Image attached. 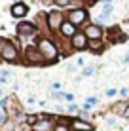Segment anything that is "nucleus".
Segmentation results:
<instances>
[{
    "instance_id": "obj_10",
    "label": "nucleus",
    "mask_w": 129,
    "mask_h": 131,
    "mask_svg": "<svg viewBox=\"0 0 129 131\" xmlns=\"http://www.w3.org/2000/svg\"><path fill=\"white\" fill-rule=\"evenodd\" d=\"M70 129L72 131H93L95 127H93L91 122H86L82 118H74V120H70Z\"/></svg>"
},
{
    "instance_id": "obj_11",
    "label": "nucleus",
    "mask_w": 129,
    "mask_h": 131,
    "mask_svg": "<svg viewBox=\"0 0 129 131\" xmlns=\"http://www.w3.org/2000/svg\"><path fill=\"white\" fill-rule=\"evenodd\" d=\"M10 13H11V17H15V19H21V17H25L27 13H29V6H27L25 2H15L11 6Z\"/></svg>"
},
{
    "instance_id": "obj_5",
    "label": "nucleus",
    "mask_w": 129,
    "mask_h": 131,
    "mask_svg": "<svg viewBox=\"0 0 129 131\" xmlns=\"http://www.w3.org/2000/svg\"><path fill=\"white\" fill-rule=\"evenodd\" d=\"M65 17H63V13H61L59 10H53V12H50L48 13V29L51 30V32H57L59 34V30H61V27H63V23H65Z\"/></svg>"
},
{
    "instance_id": "obj_9",
    "label": "nucleus",
    "mask_w": 129,
    "mask_h": 131,
    "mask_svg": "<svg viewBox=\"0 0 129 131\" xmlns=\"http://www.w3.org/2000/svg\"><path fill=\"white\" fill-rule=\"evenodd\" d=\"M84 32H86V36L89 40H103L104 30H103V27H101V25L93 23V25H86V27H84Z\"/></svg>"
},
{
    "instance_id": "obj_20",
    "label": "nucleus",
    "mask_w": 129,
    "mask_h": 131,
    "mask_svg": "<svg viewBox=\"0 0 129 131\" xmlns=\"http://www.w3.org/2000/svg\"><path fill=\"white\" fill-rule=\"evenodd\" d=\"M66 110H68L70 114H72V112H78V106L74 105V103H70V105H68V108H66Z\"/></svg>"
},
{
    "instance_id": "obj_3",
    "label": "nucleus",
    "mask_w": 129,
    "mask_h": 131,
    "mask_svg": "<svg viewBox=\"0 0 129 131\" xmlns=\"http://www.w3.org/2000/svg\"><path fill=\"white\" fill-rule=\"evenodd\" d=\"M15 32L21 40H29V38H34L38 34V29L32 21H21L19 25L15 27Z\"/></svg>"
},
{
    "instance_id": "obj_14",
    "label": "nucleus",
    "mask_w": 129,
    "mask_h": 131,
    "mask_svg": "<svg viewBox=\"0 0 129 131\" xmlns=\"http://www.w3.org/2000/svg\"><path fill=\"white\" fill-rule=\"evenodd\" d=\"M125 108H127V103H116V105L112 106V110L116 112V114H122V116H123V112H125Z\"/></svg>"
},
{
    "instance_id": "obj_21",
    "label": "nucleus",
    "mask_w": 129,
    "mask_h": 131,
    "mask_svg": "<svg viewBox=\"0 0 129 131\" xmlns=\"http://www.w3.org/2000/svg\"><path fill=\"white\" fill-rule=\"evenodd\" d=\"M114 95H116V89H114V88L106 89V97H114Z\"/></svg>"
},
{
    "instance_id": "obj_8",
    "label": "nucleus",
    "mask_w": 129,
    "mask_h": 131,
    "mask_svg": "<svg viewBox=\"0 0 129 131\" xmlns=\"http://www.w3.org/2000/svg\"><path fill=\"white\" fill-rule=\"evenodd\" d=\"M55 125H57V124L53 122L51 116L40 114V120L32 125V129H30V131H53V129H55Z\"/></svg>"
},
{
    "instance_id": "obj_27",
    "label": "nucleus",
    "mask_w": 129,
    "mask_h": 131,
    "mask_svg": "<svg viewBox=\"0 0 129 131\" xmlns=\"http://www.w3.org/2000/svg\"><path fill=\"white\" fill-rule=\"evenodd\" d=\"M27 103H29V105H34V103H36V99H34V97H29V101H27Z\"/></svg>"
},
{
    "instance_id": "obj_18",
    "label": "nucleus",
    "mask_w": 129,
    "mask_h": 131,
    "mask_svg": "<svg viewBox=\"0 0 129 131\" xmlns=\"http://www.w3.org/2000/svg\"><path fill=\"white\" fill-rule=\"evenodd\" d=\"M51 99L61 101V99H65V93H63V91H53V93H51Z\"/></svg>"
},
{
    "instance_id": "obj_28",
    "label": "nucleus",
    "mask_w": 129,
    "mask_h": 131,
    "mask_svg": "<svg viewBox=\"0 0 129 131\" xmlns=\"http://www.w3.org/2000/svg\"><path fill=\"white\" fill-rule=\"evenodd\" d=\"M114 2V0H104V4H112Z\"/></svg>"
},
{
    "instance_id": "obj_24",
    "label": "nucleus",
    "mask_w": 129,
    "mask_h": 131,
    "mask_svg": "<svg viewBox=\"0 0 129 131\" xmlns=\"http://www.w3.org/2000/svg\"><path fill=\"white\" fill-rule=\"evenodd\" d=\"M65 99H66V101H74V95H72V93H65Z\"/></svg>"
},
{
    "instance_id": "obj_26",
    "label": "nucleus",
    "mask_w": 129,
    "mask_h": 131,
    "mask_svg": "<svg viewBox=\"0 0 129 131\" xmlns=\"http://www.w3.org/2000/svg\"><path fill=\"white\" fill-rule=\"evenodd\" d=\"M123 118L129 120V105H127V108H125V112H123Z\"/></svg>"
},
{
    "instance_id": "obj_6",
    "label": "nucleus",
    "mask_w": 129,
    "mask_h": 131,
    "mask_svg": "<svg viewBox=\"0 0 129 131\" xmlns=\"http://www.w3.org/2000/svg\"><path fill=\"white\" fill-rule=\"evenodd\" d=\"M87 17H89V13H87L86 8H78V10H70L68 15H66V19H68L72 25L82 27V25L87 21ZM84 27H86V25H84Z\"/></svg>"
},
{
    "instance_id": "obj_4",
    "label": "nucleus",
    "mask_w": 129,
    "mask_h": 131,
    "mask_svg": "<svg viewBox=\"0 0 129 131\" xmlns=\"http://www.w3.org/2000/svg\"><path fill=\"white\" fill-rule=\"evenodd\" d=\"M25 53V63L27 65H44L46 59H44V55L40 53V49L36 46H27L23 49Z\"/></svg>"
},
{
    "instance_id": "obj_29",
    "label": "nucleus",
    "mask_w": 129,
    "mask_h": 131,
    "mask_svg": "<svg viewBox=\"0 0 129 131\" xmlns=\"http://www.w3.org/2000/svg\"><path fill=\"white\" fill-rule=\"evenodd\" d=\"M2 95H4V93H2V89H0V97H2Z\"/></svg>"
},
{
    "instance_id": "obj_22",
    "label": "nucleus",
    "mask_w": 129,
    "mask_h": 131,
    "mask_svg": "<svg viewBox=\"0 0 129 131\" xmlns=\"http://www.w3.org/2000/svg\"><path fill=\"white\" fill-rule=\"evenodd\" d=\"M51 88L55 89V91H61V84H59V82H53V84H51Z\"/></svg>"
},
{
    "instance_id": "obj_12",
    "label": "nucleus",
    "mask_w": 129,
    "mask_h": 131,
    "mask_svg": "<svg viewBox=\"0 0 129 131\" xmlns=\"http://www.w3.org/2000/svg\"><path fill=\"white\" fill-rule=\"evenodd\" d=\"M76 32H78V27H76V25H72L68 19H66L65 23H63V27H61V30H59V34L63 36V38H66V40H70Z\"/></svg>"
},
{
    "instance_id": "obj_16",
    "label": "nucleus",
    "mask_w": 129,
    "mask_h": 131,
    "mask_svg": "<svg viewBox=\"0 0 129 131\" xmlns=\"http://www.w3.org/2000/svg\"><path fill=\"white\" fill-rule=\"evenodd\" d=\"M95 74V67H84V70H82V76H93Z\"/></svg>"
},
{
    "instance_id": "obj_15",
    "label": "nucleus",
    "mask_w": 129,
    "mask_h": 131,
    "mask_svg": "<svg viewBox=\"0 0 129 131\" xmlns=\"http://www.w3.org/2000/svg\"><path fill=\"white\" fill-rule=\"evenodd\" d=\"M53 131H70V124H66V122H57V125H55Z\"/></svg>"
},
{
    "instance_id": "obj_7",
    "label": "nucleus",
    "mask_w": 129,
    "mask_h": 131,
    "mask_svg": "<svg viewBox=\"0 0 129 131\" xmlns=\"http://www.w3.org/2000/svg\"><path fill=\"white\" fill-rule=\"evenodd\" d=\"M70 48L76 49V51H84V49L89 48V38L86 36L84 30H78V32L70 38Z\"/></svg>"
},
{
    "instance_id": "obj_19",
    "label": "nucleus",
    "mask_w": 129,
    "mask_h": 131,
    "mask_svg": "<svg viewBox=\"0 0 129 131\" xmlns=\"http://www.w3.org/2000/svg\"><path fill=\"white\" fill-rule=\"evenodd\" d=\"M6 120H8V112L6 110H0V125H2Z\"/></svg>"
},
{
    "instance_id": "obj_13",
    "label": "nucleus",
    "mask_w": 129,
    "mask_h": 131,
    "mask_svg": "<svg viewBox=\"0 0 129 131\" xmlns=\"http://www.w3.org/2000/svg\"><path fill=\"white\" fill-rule=\"evenodd\" d=\"M89 49L95 51V53L103 51V49H104V42H103V40H89Z\"/></svg>"
},
{
    "instance_id": "obj_17",
    "label": "nucleus",
    "mask_w": 129,
    "mask_h": 131,
    "mask_svg": "<svg viewBox=\"0 0 129 131\" xmlns=\"http://www.w3.org/2000/svg\"><path fill=\"white\" fill-rule=\"evenodd\" d=\"M70 4H72V0H55V6H59V8L70 6Z\"/></svg>"
},
{
    "instance_id": "obj_1",
    "label": "nucleus",
    "mask_w": 129,
    "mask_h": 131,
    "mask_svg": "<svg viewBox=\"0 0 129 131\" xmlns=\"http://www.w3.org/2000/svg\"><path fill=\"white\" fill-rule=\"evenodd\" d=\"M36 48L40 49V53L44 55L46 63H55L57 59H59V46H57V44L53 42L51 38H48V36H42V38H38Z\"/></svg>"
},
{
    "instance_id": "obj_25",
    "label": "nucleus",
    "mask_w": 129,
    "mask_h": 131,
    "mask_svg": "<svg viewBox=\"0 0 129 131\" xmlns=\"http://www.w3.org/2000/svg\"><path fill=\"white\" fill-rule=\"evenodd\" d=\"M127 93H129L127 88H122V89H120V95H127Z\"/></svg>"
},
{
    "instance_id": "obj_2",
    "label": "nucleus",
    "mask_w": 129,
    "mask_h": 131,
    "mask_svg": "<svg viewBox=\"0 0 129 131\" xmlns=\"http://www.w3.org/2000/svg\"><path fill=\"white\" fill-rule=\"evenodd\" d=\"M0 59L6 63H15L19 59V49L8 38H0Z\"/></svg>"
},
{
    "instance_id": "obj_23",
    "label": "nucleus",
    "mask_w": 129,
    "mask_h": 131,
    "mask_svg": "<svg viewBox=\"0 0 129 131\" xmlns=\"http://www.w3.org/2000/svg\"><path fill=\"white\" fill-rule=\"evenodd\" d=\"M42 4H44V6H53L55 0H42Z\"/></svg>"
}]
</instances>
